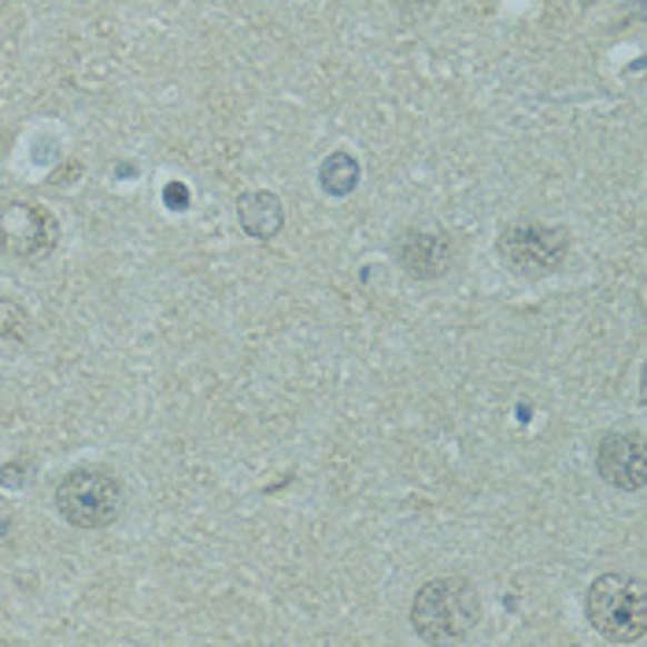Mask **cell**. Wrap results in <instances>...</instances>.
<instances>
[{"label":"cell","mask_w":647,"mask_h":647,"mask_svg":"<svg viewBox=\"0 0 647 647\" xmlns=\"http://www.w3.org/2000/svg\"><path fill=\"white\" fill-rule=\"evenodd\" d=\"M481 621L478 585L467 577H437L418 588L411 604V626L426 644L467 640Z\"/></svg>","instance_id":"obj_1"},{"label":"cell","mask_w":647,"mask_h":647,"mask_svg":"<svg viewBox=\"0 0 647 647\" xmlns=\"http://www.w3.org/2000/svg\"><path fill=\"white\" fill-rule=\"evenodd\" d=\"M585 618L610 644H637L647 637V588L640 577L604 574L585 593Z\"/></svg>","instance_id":"obj_2"},{"label":"cell","mask_w":647,"mask_h":647,"mask_svg":"<svg viewBox=\"0 0 647 647\" xmlns=\"http://www.w3.org/2000/svg\"><path fill=\"white\" fill-rule=\"evenodd\" d=\"M122 481L108 467H74L56 485V510L74 529H104L122 515Z\"/></svg>","instance_id":"obj_3"},{"label":"cell","mask_w":647,"mask_h":647,"mask_svg":"<svg viewBox=\"0 0 647 647\" xmlns=\"http://www.w3.org/2000/svg\"><path fill=\"white\" fill-rule=\"evenodd\" d=\"M496 252L510 275L540 281L563 270L566 256H570V233L548 222H510L499 230Z\"/></svg>","instance_id":"obj_4"},{"label":"cell","mask_w":647,"mask_h":647,"mask_svg":"<svg viewBox=\"0 0 647 647\" xmlns=\"http://www.w3.org/2000/svg\"><path fill=\"white\" fill-rule=\"evenodd\" d=\"M60 241V222L56 215L44 208V203L33 200H11L0 211V248L11 259H22V263H33V259H44Z\"/></svg>","instance_id":"obj_5"},{"label":"cell","mask_w":647,"mask_h":647,"mask_svg":"<svg viewBox=\"0 0 647 647\" xmlns=\"http://www.w3.org/2000/svg\"><path fill=\"white\" fill-rule=\"evenodd\" d=\"M392 259L400 263L407 278L437 281V278H445L456 270L459 248H456V237H451L448 230H434V226H407V230L396 233Z\"/></svg>","instance_id":"obj_6"},{"label":"cell","mask_w":647,"mask_h":647,"mask_svg":"<svg viewBox=\"0 0 647 647\" xmlns=\"http://www.w3.org/2000/svg\"><path fill=\"white\" fill-rule=\"evenodd\" d=\"M596 470L610 488L640 492L647 485L644 437L640 434H607L596 448Z\"/></svg>","instance_id":"obj_7"},{"label":"cell","mask_w":647,"mask_h":647,"mask_svg":"<svg viewBox=\"0 0 647 647\" xmlns=\"http://www.w3.org/2000/svg\"><path fill=\"white\" fill-rule=\"evenodd\" d=\"M237 222L248 237L256 241H275V237L286 230V208H281V197L278 192H267V189H252V192H241L237 200Z\"/></svg>","instance_id":"obj_8"},{"label":"cell","mask_w":647,"mask_h":647,"mask_svg":"<svg viewBox=\"0 0 647 647\" xmlns=\"http://www.w3.org/2000/svg\"><path fill=\"white\" fill-rule=\"evenodd\" d=\"M359 160L345 149L329 152L326 160L319 163V186L326 197H348V192H356L359 186Z\"/></svg>","instance_id":"obj_9"},{"label":"cell","mask_w":647,"mask_h":647,"mask_svg":"<svg viewBox=\"0 0 647 647\" xmlns=\"http://www.w3.org/2000/svg\"><path fill=\"white\" fill-rule=\"evenodd\" d=\"M30 319L16 300L0 297V340H27Z\"/></svg>","instance_id":"obj_10"},{"label":"cell","mask_w":647,"mask_h":647,"mask_svg":"<svg viewBox=\"0 0 647 647\" xmlns=\"http://www.w3.org/2000/svg\"><path fill=\"white\" fill-rule=\"evenodd\" d=\"M163 197H167L170 208L181 211V208H186V203H189V189H186V186H178V181H170V186L163 189Z\"/></svg>","instance_id":"obj_11"}]
</instances>
